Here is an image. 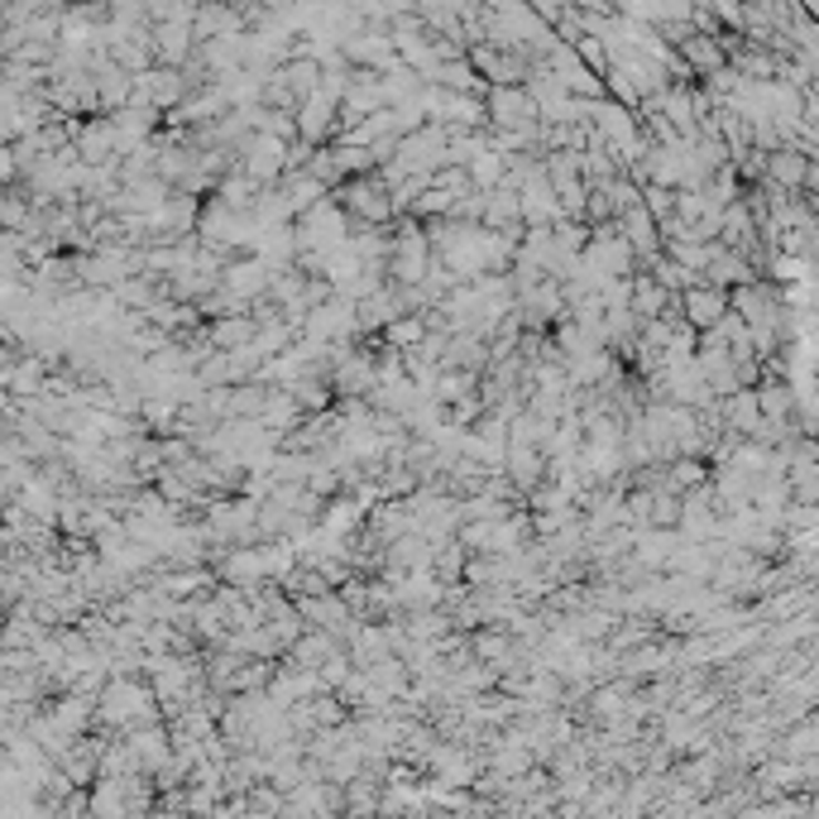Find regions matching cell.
Segmentation results:
<instances>
[{"label": "cell", "instance_id": "6da1fadb", "mask_svg": "<svg viewBox=\"0 0 819 819\" xmlns=\"http://www.w3.org/2000/svg\"><path fill=\"white\" fill-rule=\"evenodd\" d=\"M484 120H489V129H503V135H523V129L537 125V106H532V96L523 86H489Z\"/></svg>", "mask_w": 819, "mask_h": 819}, {"label": "cell", "instance_id": "7a4b0ae2", "mask_svg": "<svg viewBox=\"0 0 819 819\" xmlns=\"http://www.w3.org/2000/svg\"><path fill=\"white\" fill-rule=\"evenodd\" d=\"M724 312H728V293H718V287H710V283H695V287H685V293L675 297V316H681L695 336L714 330Z\"/></svg>", "mask_w": 819, "mask_h": 819}, {"label": "cell", "instance_id": "3957f363", "mask_svg": "<svg viewBox=\"0 0 819 819\" xmlns=\"http://www.w3.org/2000/svg\"><path fill=\"white\" fill-rule=\"evenodd\" d=\"M269 279H273V273L264 269V259L244 254V259H230V264L221 269V283H216V287L235 293L240 302H259V297L269 293Z\"/></svg>", "mask_w": 819, "mask_h": 819}, {"label": "cell", "instance_id": "277c9868", "mask_svg": "<svg viewBox=\"0 0 819 819\" xmlns=\"http://www.w3.org/2000/svg\"><path fill=\"white\" fill-rule=\"evenodd\" d=\"M211 566H216V575H221L230 589H244V595L264 585V566H259V552H254V546H230V552H221V556L211 560Z\"/></svg>", "mask_w": 819, "mask_h": 819}, {"label": "cell", "instance_id": "5b68a950", "mask_svg": "<svg viewBox=\"0 0 819 819\" xmlns=\"http://www.w3.org/2000/svg\"><path fill=\"white\" fill-rule=\"evenodd\" d=\"M336 652H340V638H330V632H316V628H307V632H302V638L293 642L297 671H322Z\"/></svg>", "mask_w": 819, "mask_h": 819}, {"label": "cell", "instance_id": "8992f818", "mask_svg": "<svg viewBox=\"0 0 819 819\" xmlns=\"http://www.w3.org/2000/svg\"><path fill=\"white\" fill-rule=\"evenodd\" d=\"M465 178H470V187H474V192H494V187L503 182V178H508V164H503V158L498 154H474L470 158V164H465Z\"/></svg>", "mask_w": 819, "mask_h": 819}, {"label": "cell", "instance_id": "52a82bcc", "mask_svg": "<svg viewBox=\"0 0 819 819\" xmlns=\"http://www.w3.org/2000/svg\"><path fill=\"white\" fill-rule=\"evenodd\" d=\"M638 207L661 225V221H666V216L675 211V192H666V187H642V192H638Z\"/></svg>", "mask_w": 819, "mask_h": 819}, {"label": "cell", "instance_id": "ba28073f", "mask_svg": "<svg viewBox=\"0 0 819 819\" xmlns=\"http://www.w3.org/2000/svg\"><path fill=\"white\" fill-rule=\"evenodd\" d=\"M810 743H815V728H810V724H800V733H796V738H790L786 747H790V753H800V757H805V753H810Z\"/></svg>", "mask_w": 819, "mask_h": 819}]
</instances>
